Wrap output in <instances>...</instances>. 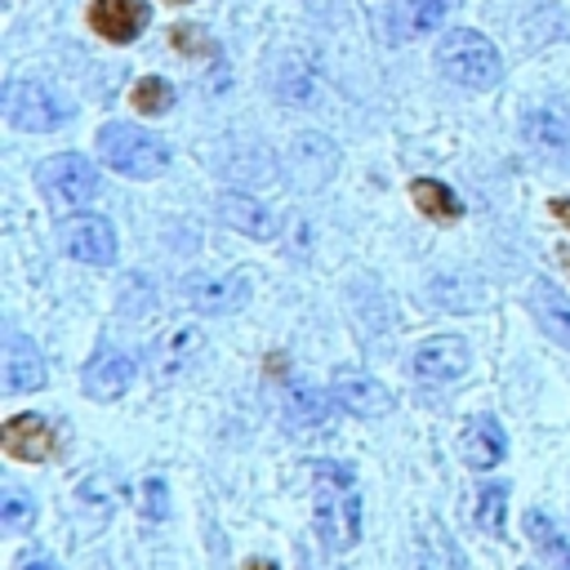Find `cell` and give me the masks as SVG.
<instances>
[{
	"instance_id": "cell-1",
	"label": "cell",
	"mask_w": 570,
	"mask_h": 570,
	"mask_svg": "<svg viewBox=\"0 0 570 570\" xmlns=\"http://www.w3.org/2000/svg\"><path fill=\"white\" fill-rule=\"evenodd\" d=\"M312 517L321 530V543L334 552H347L361 539V494L347 463L321 459L312 463Z\"/></svg>"
},
{
	"instance_id": "cell-2",
	"label": "cell",
	"mask_w": 570,
	"mask_h": 570,
	"mask_svg": "<svg viewBox=\"0 0 570 570\" xmlns=\"http://www.w3.org/2000/svg\"><path fill=\"white\" fill-rule=\"evenodd\" d=\"M436 67H441L445 80H454L463 89H494L499 76H503L499 49L472 27H459L436 45Z\"/></svg>"
},
{
	"instance_id": "cell-3",
	"label": "cell",
	"mask_w": 570,
	"mask_h": 570,
	"mask_svg": "<svg viewBox=\"0 0 570 570\" xmlns=\"http://www.w3.org/2000/svg\"><path fill=\"white\" fill-rule=\"evenodd\" d=\"M98 156L125 178H156L169 169V147L156 134L125 120H111L98 129Z\"/></svg>"
},
{
	"instance_id": "cell-4",
	"label": "cell",
	"mask_w": 570,
	"mask_h": 570,
	"mask_svg": "<svg viewBox=\"0 0 570 570\" xmlns=\"http://www.w3.org/2000/svg\"><path fill=\"white\" fill-rule=\"evenodd\" d=\"M36 183H40V191H45V200L53 209H80V205H89L98 196V169L80 151L49 156L36 169Z\"/></svg>"
},
{
	"instance_id": "cell-5",
	"label": "cell",
	"mask_w": 570,
	"mask_h": 570,
	"mask_svg": "<svg viewBox=\"0 0 570 570\" xmlns=\"http://www.w3.org/2000/svg\"><path fill=\"white\" fill-rule=\"evenodd\" d=\"M67 102L40 85V80H9L4 85V120L13 129H27V134H45V129H58L67 120Z\"/></svg>"
},
{
	"instance_id": "cell-6",
	"label": "cell",
	"mask_w": 570,
	"mask_h": 570,
	"mask_svg": "<svg viewBox=\"0 0 570 570\" xmlns=\"http://www.w3.org/2000/svg\"><path fill=\"white\" fill-rule=\"evenodd\" d=\"M263 80H267L272 98L289 102V107H312L321 98V71L303 49H276L263 67Z\"/></svg>"
},
{
	"instance_id": "cell-7",
	"label": "cell",
	"mask_w": 570,
	"mask_h": 570,
	"mask_svg": "<svg viewBox=\"0 0 570 570\" xmlns=\"http://www.w3.org/2000/svg\"><path fill=\"white\" fill-rule=\"evenodd\" d=\"M58 245L67 258L89 263V267H107L116 263V232L102 214H71L58 223Z\"/></svg>"
},
{
	"instance_id": "cell-8",
	"label": "cell",
	"mask_w": 570,
	"mask_h": 570,
	"mask_svg": "<svg viewBox=\"0 0 570 570\" xmlns=\"http://www.w3.org/2000/svg\"><path fill=\"white\" fill-rule=\"evenodd\" d=\"M183 294L196 312L205 316H227V312H240L249 303V276L245 272H223V276H209V272H191L183 281Z\"/></svg>"
},
{
	"instance_id": "cell-9",
	"label": "cell",
	"mask_w": 570,
	"mask_h": 570,
	"mask_svg": "<svg viewBox=\"0 0 570 570\" xmlns=\"http://www.w3.org/2000/svg\"><path fill=\"white\" fill-rule=\"evenodd\" d=\"M338 169V147L325 138V134H298L285 151V174L294 178V187L303 191H316L334 178Z\"/></svg>"
},
{
	"instance_id": "cell-10",
	"label": "cell",
	"mask_w": 570,
	"mask_h": 570,
	"mask_svg": "<svg viewBox=\"0 0 570 570\" xmlns=\"http://www.w3.org/2000/svg\"><path fill=\"white\" fill-rule=\"evenodd\" d=\"M410 365H414V374H419L423 383L445 387V383H459V379L468 374L472 352H468V343L454 338V334H432V338H423V343L414 347Z\"/></svg>"
},
{
	"instance_id": "cell-11",
	"label": "cell",
	"mask_w": 570,
	"mask_h": 570,
	"mask_svg": "<svg viewBox=\"0 0 570 570\" xmlns=\"http://www.w3.org/2000/svg\"><path fill=\"white\" fill-rule=\"evenodd\" d=\"M200 347H205V334H200L196 325H174V330H165V334L151 343V352H147V374H151V383H174V379L200 356Z\"/></svg>"
},
{
	"instance_id": "cell-12",
	"label": "cell",
	"mask_w": 570,
	"mask_h": 570,
	"mask_svg": "<svg viewBox=\"0 0 570 570\" xmlns=\"http://www.w3.org/2000/svg\"><path fill=\"white\" fill-rule=\"evenodd\" d=\"M330 392H334L338 410H347L356 419H383L392 410V392L365 370H334Z\"/></svg>"
},
{
	"instance_id": "cell-13",
	"label": "cell",
	"mask_w": 570,
	"mask_h": 570,
	"mask_svg": "<svg viewBox=\"0 0 570 570\" xmlns=\"http://www.w3.org/2000/svg\"><path fill=\"white\" fill-rule=\"evenodd\" d=\"M334 392H321L316 383H303V379H289L281 387V414L289 428L298 432H325L334 423Z\"/></svg>"
},
{
	"instance_id": "cell-14",
	"label": "cell",
	"mask_w": 570,
	"mask_h": 570,
	"mask_svg": "<svg viewBox=\"0 0 570 570\" xmlns=\"http://www.w3.org/2000/svg\"><path fill=\"white\" fill-rule=\"evenodd\" d=\"M0 445L18 463H45L58 450V436H53V423L40 414H13L0 432Z\"/></svg>"
},
{
	"instance_id": "cell-15",
	"label": "cell",
	"mask_w": 570,
	"mask_h": 570,
	"mask_svg": "<svg viewBox=\"0 0 570 570\" xmlns=\"http://www.w3.org/2000/svg\"><path fill=\"white\" fill-rule=\"evenodd\" d=\"M147 18H151L147 0H94V4H89V27H94L102 40H111V45L138 40L142 27H147Z\"/></svg>"
},
{
	"instance_id": "cell-16",
	"label": "cell",
	"mask_w": 570,
	"mask_h": 570,
	"mask_svg": "<svg viewBox=\"0 0 570 570\" xmlns=\"http://www.w3.org/2000/svg\"><path fill=\"white\" fill-rule=\"evenodd\" d=\"M463 0H392L387 4V36L392 40H419L436 31Z\"/></svg>"
},
{
	"instance_id": "cell-17",
	"label": "cell",
	"mask_w": 570,
	"mask_h": 570,
	"mask_svg": "<svg viewBox=\"0 0 570 570\" xmlns=\"http://www.w3.org/2000/svg\"><path fill=\"white\" fill-rule=\"evenodd\" d=\"M218 218H223L232 232L249 236V240H272V236L281 232V218H276L258 196H249V191H223V196H218Z\"/></svg>"
},
{
	"instance_id": "cell-18",
	"label": "cell",
	"mask_w": 570,
	"mask_h": 570,
	"mask_svg": "<svg viewBox=\"0 0 570 570\" xmlns=\"http://www.w3.org/2000/svg\"><path fill=\"white\" fill-rule=\"evenodd\" d=\"M459 450H463V463H468V468L485 472V468H494V463L508 454V432H503V423H499V419L476 414V419H468V423H463Z\"/></svg>"
},
{
	"instance_id": "cell-19",
	"label": "cell",
	"mask_w": 570,
	"mask_h": 570,
	"mask_svg": "<svg viewBox=\"0 0 570 570\" xmlns=\"http://www.w3.org/2000/svg\"><path fill=\"white\" fill-rule=\"evenodd\" d=\"M521 138L539 156L561 160V156H570V116L557 111V107H534V111L521 116Z\"/></svg>"
},
{
	"instance_id": "cell-20",
	"label": "cell",
	"mask_w": 570,
	"mask_h": 570,
	"mask_svg": "<svg viewBox=\"0 0 570 570\" xmlns=\"http://www.w3.org/2000/svg\"><path fill=\"white\" fill-rule=\"evenodd\" d=\"M45 383V356L40 347L18 334V330H4V387L9 392H36Z\"/></svg>"
},
{
	"instance_id": "cell-21",
	"label": "cell",
	"mask_w": 570,
	"mask_h": 570,
	"mask_svg": "<svg viewBox=\"0 0 570 570\" xmlns=\"http://www.w3.org/2000/svg\"><path fill=\"white\" fill-rule=\"evenodd\" d=\"M80 383H85V392L94 401H120L129 392V383H134V361L120 356V352H98L85 365V379Z\"/></svg>"
},
{
	"instance_id": "cell-22",
	"label": "cell",
	"mask_w": 570,
	"mask_h": 570,
	"mask_svg": "<svg viewBox=\"0 0 570 570\" xmlns=\"http://www.w3.org/2000/svg\"><path fill=\"white\" fill-rule=\"evenodd\" d=\"M530 312H534V321H539V330L548 338H557L561 347H570V298L552 281H534L530 285Z\"/></svg>"
},
{
	"instance_id": "cell-23",
	"label": "cell",
	"mask_w": 570,
	"mask_h": 570,
	"mask_svg": "<svg viewBox=\"0 0 570 570\" xmlns=\"http://www.w3.org/2000/svg\"><path fill=\"white\" fill-rule=\"evenodd\" d=\"M525 534H530V543L539 548V557L548 561V570H570V539L552 525V517L548 512H539V508H530L525 512Z\"/></svg>"
},
{
	"instance_id": "cell-24",
	"label": "cell",
	"mask_w": 570,
	"mask_h": 570,
	"mask_svg": "<svg viewBox=\"0 0 570 570\" xmlns=\"http://www.w3.org/2000/svg\"><path fill=\"white\" fill-rule=\"evenodd\" d=\"M410 200L419 205V214H428L432 223H454L463 214V200L441 183V178H414L410 183Z\"/></svg>"
},
{
	"instance_id": "cell-25",
	"label": "cell",
	"mask_w": 570,
	"mask_h": 570,
	"mask_svg": "<svg viewBox=\"0 0 570 570\" xmlns=\"http://www.w3.org/2000/svg\"><path fill=\"white\" fill-rule=\"evenodd\" d=\"M31 521H36V499L27 490H18V485H4L0 490V525L9 534H22Z\"/></svg>"
},
{
	"instance_id": "cell-26",
	"label": "cell",
	"mask_w": 570,
	"mask_h": 570,
	"mask_svg": "<svg viewBox=\"0 0 570 570\" xmlns=\"http://www.w3.org/2000/svg\"><path fill=\"white\" fill-rule=\"evenodd\" d=\"M129 98H134V107H138L142 116H165V111L174 107V85L160 80V76H142Z\"/></svg>"
},
{
	"instance_id": "cell-27",
	"label": "cell",
	"mask_w": 570,
	"mask_h": 570,
	"mask_svg": "<svg viewBox=\"0 0 570 570\" xmlns=\"http://www.w3.org/2000/svg\"><path fill=\"white\" fill-rule=\"evenodd\" d=\"M503 517H508V490H503V485H481L476 508H472V521H476L481 530L499 534V530H503Z\"/></svg>"
},
{
	"instance_id": "cell-28",
	"label": "cell",
	"mask_w": 570,
	"mask_h": 570,
	"mask_svg": "<svg viewBox=\"0 0 570 570\" xmlns=\"http://www.w3.org/2000/svg\"><path fill=\"white\" fill-rule=\"evenodd\" d=\"M169 40H174V49H178V53H187V58H214V53H218V45H214L200 27H191V22L174 27V31H169Z\"/></svg>"
},
{
	"instance_id": "cell-29",
	"label": "cell",
	"mask_w": 570,
	"mask_h": 570,
	"mask_svg": "<svg viewBox=\"0 0 570 570\" xmlns=\"http://www.w3.org/2000/svg\"><path fill=\"white\" fill-rule=\"evenodd\" d=\"M138 503H142V512H147L151 521H165V517H169V485H165L160 476H147Z\"/></svg>"
},
{
	"instance_id": "cell-30",
	"label": "cell",
	"mask_w": 570,
	"mask_h": 570,
	"mask_svg": "<svg viewBox=\"0 0 570 570\" xmlns=\"http://www.w3.org/2000/svg\"><path fill=\"white\" fill-rule=\"evenodd\" d=\"M548 209H552V218H557V223H566V227H570V196H552V200H548Z\"/></svg>"
},
{
	"instance_id": "cell-31",
	"label": "cell",
	"mask_w": 570,
	"mask_h": 570,
	"mask_svg": "<svg viewBox=\"0 0 570 570\" xmlns=\"http://www.w3.org/2000/svg\"><path fill=\"white\" fill-rule=\"evenodd\" d=\"M22 570H62V566H58V561H49V557H31Z\"/></svg>"
},
{
	"instance_id": "cell-32",
	"label": "cell",
	"mask_w": 570,
	"mask_h": 570,
	"mask_svg": "<svg viewBox=\"0 0 570 570\" xmlns=\"http://www.w3.org/2000/svg\"><path fill=\"white\" fill-rule=\"evenodd\" d=\"M245 570H276V561H267V557H258V561H245Z\"/></svg>"
},
{
	"instance_id": "cell-33",
	"label": "cell",
	"mask_w": 570,
	"mask_h": 570,
	"mask_svg": "<svg viewBox=\"0 0 570 570\" xmlns=\"http://www.w3.org/2000/svg\"><path fill=\"white\" fill-rule=\"evenodd\" d=\"M557 263H561V267L570 272V249H557Z\"/></svg>"
},
{
	"instance_id": "cell-34",
	"label": "cell",
	"mask_w": 570,
	"mask_h": 570,
	"mask_svg": "<svg viewBox=\"0 0 570 570\" xmlns=\"http://www.w3.org/2000/svg\"><path fill=\"white\" fill-rule=\"evenodd\" d=\"M165 4H191V0H165Z\"/></svg>"
}]
</instances>
